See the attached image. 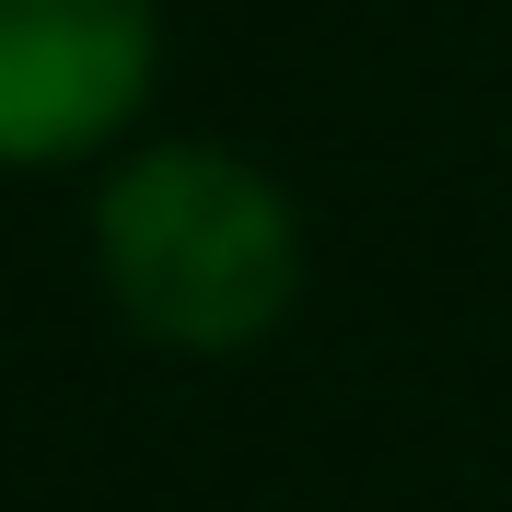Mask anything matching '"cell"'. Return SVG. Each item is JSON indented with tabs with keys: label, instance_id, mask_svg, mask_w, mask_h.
I'll use <instances>...</instances> for the list:
<instances>
[{
	"label": "cell",
	"instance_id": "obj_2",
	"mask_svg": "<svg viewBox=\"0 0 512 512\" xmlns=\"http://www.w3.org/2000/svg\"><path fill=\"white\" fill-rule=\"evenodd\" d=\"M152 94V0H0V163H82Z\"/></svg>",
	"mask_w": 512,
	"mask_h": 512
},
{
	"label": "cell",
	"instance_id": "obj_1",
	"mask_svg": "<svg viewBox=\"0 0 512 512\" xmlns=\"http://www.w3.org/2000/svg\"><path fill=\"white\" fill-rule=\"evenodd\" d=\"M94 268L152 350L175 361H233L291 315L303 291V222L268 163L222 140H163L128 152L94 198Z\"/></svg>",
	"mask_w": 512,
	"mask_h": 512
}]
</instances>
